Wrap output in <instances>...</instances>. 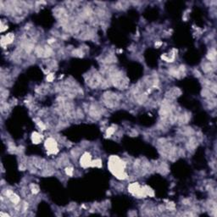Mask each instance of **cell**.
Here are the masks:
<instances>
[{"instance_id": "9c48e42d", "label": "cell", "mask_w": 217, "mask_h": 217, "mask_svg": "<svg viewBox=\"0 0 217 217\" xmlns=\"http://www.w3.org/2000/svg\"><path fill=\"white\" fill-rule=\"evenodd\" d=\"M143 188H144V191H145V192H146V195H149V196H152V197L154 195V190H152L150 188L145 186V187H143Z\"/></svg>"}, {"instance_id": "52a82bcc", "label": "cell", "mask_w": 217, "mask_h": 217, "mask_svg": "<svg viewBox=\"0 0 217 217\" xmlns=\"http://www.w3.org/2000/svg\"><path fill=\"white\" fill-rule=\"evenodd\" d=\"M9 199H10V201L13 203V204H15V205H19L20 201V197L18 196V195H16V194L13 193L12 195L10 196V198H9Z\"/></svg>"}, {"instance_id": "2e32d148", "label": "cell", "mask_w": 217, "mask_h": 217, "mask_svg": "<svg viewBox=\"0 0 217 217\" xmlns=\"http://www.w3.org/2000/svg\"><path fill=\"white\" fill-rule=\"evenodd\" d=\"M114 132H115V129L113 128V127H110V128H108L107 131H106L107 136H109V137H110V136H111Z\"/></svg>"}, {"instance_id": "7c38bea8", "label": "cell", "mask_w": 217, "mask_h": 217, "mask_svg": "<svg viewBox=\"0 0 217 217\" xmlns=\"http://www.w3.org/2000/svg\"><path fill=\"white\" fill-rule=\"evenodd\" d=\"M3 193H4V195L5 197H8V198H10L11 195H12V194L14 193V192H13V191H12L11 189H5V190L4 191V192H3Z\"/></svg>"}, {"instance_id": "8fae6325", "label": "cell", "mask_w": 217, "mask_h": 217, "mask_svg": "<svg viewBox=\"0 0 217 217\" xmlns=\"http://www.w3.org/2000/svg\"><path fill=\"white\" fill-rule=\"evenodd\" d=\"M72 53L75 56H77V57H82V55H83V52H82V50L81 49H76L75 50H73V53Z\"/></svg>"}, {"instance_id": "ba28073f", "label": "cell", "mask_w": 217, "mask_h": 217, "mask_svg": "<svg viewBox=\"0 0 217 217\" xmlns=\"http://www.w3.org/2000/svg\"><path fill=\"white\" fill-rule=\"evenodd\" d=\"M90 166L93 167H101L102 166V161L100 160H95L92 161L90 164Z\"/></svg>"}, {"instance_id": "7a4b0ae2", "label": "cell", "mask_w": 217, "mask_h": 217, "mask_svg": "<svg viewBox=\"0 0 217 217\" xmlns=\"http://www.w3.org/2000/svg\"><path fill=\"white\" fill-rule=\"evenodd\" d=\"M80 162H81V165H82V167H84V168L90 166V164H91V162H92V160H91V155L88 153L83 154L82 156V158H81Z\"/></svg>"}, {"instance_id": "277c9868", "label": "cell", "mask_w": 217, "mask_h": 217, "mask_svg": "<svg viewBox=\"0 0 217 217\" xmlns=\"http://www.w3.org/2000/svg\"><path fill=\"white\" fill-rule=\"evenodd\" d=\"M190 117H191V116H190L189 114H187V113L181 114V115H178L176 122H178L179 125L186 124V123H188V121L190 120Z\"/></svg>"}, {"instance_id": "5bb4252c", "label": "cell", "mask_w": 217, "mask_h": 217, "mask_svg": "<svg viewBox=\"0 0 217 217\" xmlns=\"http://www.w3.org/2000/svg\"><path fill=\"white\" fill-rule=\"evenodd\" d=\"M79 154H80V151H79L78 148L71 150V155L73 156V157H75V158H77L78 156H79Z\"/></svg>"}, {"instance_id": "30bf717a", "label": "cell", "mask_w": 217, "mask_h": 217, "mask_svg": "<svg viewBox=\"0 0 217 217\" xmlns=\"http://www.w3.org/2000/svg\"><path fill=\"white\" fill-rule=\"evenodd\" d=\"M30 188H31V190H32V193L36 194L39 192V188H38V186L36 185V184H31Z\"/></svg>"}, {"instance_id": "ac0fdd59", "label": "cell", "mask_w": 217, "mask_h": 217, "mask_svg": "<svg viewBox=\"0 0 217 217\" xmlns=\"http://www.w3.org/2000/svg\"><path fill=\"white\" fill-rule=\"evenodd\" d=\"M166 209V208H165V206H164V205H159V206H158V210L160 211V212L164 211V209Z\"/></svg>"}, {"instance_id": "e0dca14e", "label": "cell", "mask_w": 217, "mask_h": 217, "mask_svg": "<svg viewBox=\"0 0 217 217\" xmlns=\"http://www.w3.org/2000/svg\"><path fill=\"white\" fill-rule=\"evenodd\" d=\"M53 79H54V76H53V74H49V75L47 76V81H48L49 82H53Z\"/></svg>"}, {"instance_id": "ffe728a7", "label": "cell", "mask_w": 217, "mask_h": 217, "mask_svg": "<svg viewBox=\"0 0 217 217\" xmlns=\"http://www.w3.org/2000/svg\"><path fill=\"white\" fill-rule=\"evenodd\" d=\"M182 203H183V205H191V200L190 199H184Z\"/></svg>"}, {"instance_id": "4fadbf2b", "label": "cell", "mask_w": 217, "mask_h": 217, "mask_svg": "<svg viewBox=\"0 0 217 217\" xmlns=\"http://www.w3.org/2000/svg\"><path fill=\"white\" fill-rule=\"evenodd\" d=\"M165 208H166L167 209H170V210H174V209H175V204L172 202L168 203L166 205V206H165Z\"/></svg>"}, {"instance_id": "6da1fadb", "label": "cell", "mask_w": 217, "mask_h": 217, "mask_svg": "<svg viewBox=\"0 0 217 217\" xmlns=\"http://www.w3.org/2000/svg\"><path fill=\"white\" fill-rule=\"evenodd\" d=\"M45 147L49 154H57L59 149L57 147V143L53 137H49L45 142Z\"/></svg>"}, {"instance_id": "9a60e30c", "label": "cell", "mask_w": 217, "mask_h": 217, "mask_svg": "<svg viewBox=\"0 0 217 217\" xmlns=\"http://www.w3.org/2000/svg\"><path fill=\"white\" fill-rule=\"evenodd\" d=\"M66 173L67 176H71L72 175H73V168H71V167H66Z\"/></svg>"}, {"instance_id": "3957f363", "label": "cell", "mask_w": 217, "mask_h": 217, "mask_svg": "<svg viewBox=\"0 0 217 217\" xmlns=\"http://www.w3.org/2000/svg\"><path fill=\"white\" fill-rule=\"evenodd\" d=\"M203 70L205 73H212L214 70L215 69V63L213 62H205L202 65Z\"/></svg>"}, {"instance_id": "8992f818", "label": "cell", "mask_w": 217, "mask_h": 217, "mask_svg": "<svg viewBox=\"0 0 217 217\" xmlns=\"http://www.w3.org/2000/svg\"><path fill=\"white\" fill-rule=\"evenodd\" d=\"M42 137L39 134V133L37 132H33L32 133V142H33V143H39L41 141H42Z\"/></svg>"}, {"instance_id": "5b68a950", "label": "cell", "mask_w": 217, "mask_h": 217, "mask_svg": "<svg viewBox=\"0 0 217 217\" xmlns=\"http://www.w3.org/2000/svg\"><path fill=\"white\" fill-rule=\"evenodd\" d=\"M207 59L209 62H213L215 63V59H216V51L215 49H211L207 53Z\"/></svg>"}, {"instance_id": "d6986e66", "label": "cell", "mask_w": 217, "mask_h": 217, "mask_svg": "<svg viewBox=\"0 0 217 217\" xmlns=\"http://www.w3.org/2000/svg\"><path fill=\"white\" fill-rule=\"evenodd\" d=\"M7 28H8V27H7V25H5L2 22V24H1V32H4V31H5Z\"/></svg>"}]
</instances>
